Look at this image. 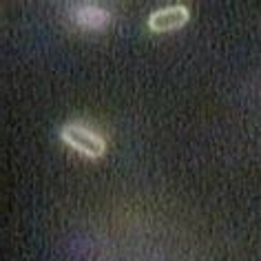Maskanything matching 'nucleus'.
Masks as SVG:
<instances>
[{
    "label": "nucleus",
    "instance_id": "obj_1",
    "mask_svg": "<svg viewBox=\"0 0 261 261\" xmlns=\"http://www.w3.org/2000/svg\"><path fill=\"white\" fill-rule=\"evenodd\" d=\"M60 140L91 160L102 158L104 151H107L104 138H100L97 133H93V130L87 126H82V124H64L60 128Z\"/></svg>",
    "mask_w": 261,
    "mask_h": 261
},
{
    "label": "nucleus",
    "instance_id": "obj_2",
    "mask_svg": "<svg viewBox=\"0 0 261 261\" xmlns=\"http://www.w3.org/2000/svg\"><path fill=\"white\" fill-rule=\"evenodd\" d=\"M188 7L184 5H175V7H166V9H160L151 14L148 18V29L155 31V34H164V31H175V29H181L184 24L188 22Z\"/></svg>",
    "mask_w": 261,
    "mask_h": 261
},
{
    "label": "nucleus",
    "instance_id": "obj_3",
    "mask_svg": "<svg viewBox=\"0 0 261 261\" xmlns=\"http://www.w3.org/2000/svg\"><path fill=\"white\" fill-rule=\"evenodd\" d=\"M71 18L84 29H104L111 20L109 11L97 7L93 3H82V5H71Z\"/></svg>",
    "mask_w": 261,
    "mask_h": 261
}]
</instances>
